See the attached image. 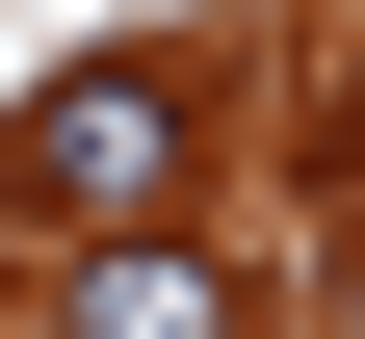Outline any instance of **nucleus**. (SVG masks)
<instances>
[{
	"label": "nucleus",
	"instance_id": "1",
	"mask_svg": "<svg viewBox=\"0 0 365 339\" xmlns=\"http://www.w3.org/2000/svg\"><path fill=\"white\" fill-rule=\"evenodd\" d=\"M0 209H53V235H157V209H182V79H157V53L26 79V131H0Z\"/></svg>",
	"mask_w": 365,
	"mask_h": 339
},
{
	"label": "nucleus",
	"instance_id": "2",
	"mask_svg": "<svg viewBox=\"0 0 365 339\" xmlns=\"http://www.w3.org/2000/svg\"><path fill=\"white\" fill-rule=\"evenodd\" d=\"M53 339H261V287L209 261V235H78V313Z\"/></svg>",
	"mask_w": 365,
	"mask_h": 339
}]
</instances>
